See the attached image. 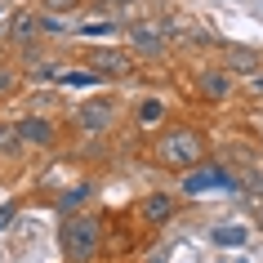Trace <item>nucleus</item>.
<instances>
[{
    "mask_svg": "<svg viewBox=\"0 0 263 263\" xmlns=\"http://www.w3.org/2000/svg\"><path fill=\"white\" fill-rule=\"evenodd\" d=\"M152 161L170 174H183V170L210 161V139L196 125H161L152 139Z\"/></svg>",
    "mask_w": 263,
    "mask_h": 263,
    "instance_id": "nucleus-1",
    "label": "nucleus"
},
{
    "mask_svg": "<svg viewBox=\"0 0 263 263\" xmlns=\"http://www.w3.org/2000/svg\"><path fill=\"white\" fill-rule=\"evenodd\" d=\"M103 246H107V219H103V214H94V210L63 214V223H58V250H63V259L98 263Z\"/></svg>",
    "mask_w": 263,
    "mask_h": 263,
    "instance_id": "nucleus-2",
    "label": "nucleus"
},
{
    "mask_svg": "<svg viewBox=\"0 0 263 263\" xmlns=\"http://www.w3.org/2000/svg\"><path fill=\"white\" fill-rule=\"evenodd\" d=\"M179 187H183V196H205V192H232L236 179L219 165V161H201V165H192V170L179 174Z\"/></svg>",
    "mask_w": 263,
    "mask_h": 263,
    "instance_id": "nucleus-3",
    "label": "nucleus"
},
{
    "mask_svg": "<svg viewBox=\"0 0 263 263\" xmlns=\"http://www.w3.org/2000/svg\"><path fill=\"white\" fill-rule=\"evenodd\" d=\"M111 125H116V98L111 94H98V98H85L81 107H76V129L81 134H107Z\"/></svg>",
    "mask_w": 263,
    "mask_h": 263,
    "instance_id": "nucleus-4",
    "label": "nucleus"
},
{
    "mask_svg": "<svg viewBox=\"0 0 263 263\" xmlns=\"http://www.w3.org/2000/svg\"><path fill=\"white\" fill-rule=\"evenodd\" d=\"M125 41H129V54L134 58H156V54H165L170 31H165L161 18H156V23H129V27H125Z\"/></svg>",
    "mask_w": 263,
    "mask_h": 263,
    "instance_id": "nucleus-5",
    "label": "nucleus"
},
{
    "mask_svg": "<svg viewBox=\"0 0 263 263\" xmlns=\"http://www.w3.org/2000/svg\"><path fill=\"white\" fill-rule=\"evenodd\" d=\"M85 67L98 71L103 81L107 76H129L134 71V54L129 49H116V45H98V49H85Z\"/></svg>",
    "mask_w": 263,
    "mask_h": 263,
    "instance_id": "nucleus-6",
    "label": "nucleus"
},
{
    "mask_svg": "<svg viewBox=\"0 0 263 263\" xmlns=\"http://www.w3.org/2000/svg\"><path fill=\"white\" fill-rule=\"evenodd\" d=\"M5 41L18 45L23 54H31L41 45V9H14L9 23H5Z\"/></svg>",
    "mask_w": 263,
    "mask_h": 263,
    "instance_id": "nucleus-7",
    "label": "nucleus"
},
{
    "mask_svg": "<svg viewBox=\"0 0 263 263\" xmlns=\"http://www.w3.org/2000/svg\"><path fill=\"white\" fill-rule=\"evenodd\" d=\"M179 210H183V201L174 192H147L139 201V223H143V228H165Z\"/></svg>",
    "mask_w": 263,
    "mask_h": 263,
    "instance_id": "nucleus-8",
    "label": "nucleus"
},
{
    "mask_svg": "<svg viewBox=\"0 0 263 263\" xmlns=\"http://www.w3.org/2000/svg\"><path fill=\"white\" fill-rule=\"evenodd\" d=\"M14 129H18V139H23V147H54L58 143V125L49 121V116H41V111L18 116Z\"/></svg>",
    "mask_w": 263,
    "mask_h": 263,
    "instance_id": "nucleus-9",
    "label": "nucleus"
},
{
    "mask_svg": "<svg viewBox=\"0 0 263 263\" xmlns=\"http://www.w3.org/2000/svg\"><path fill=\"white\" fill-rule=\"evenodd\" d=\"M192 85H196V94L205 98V103H228L232 89H236V76H232V71H223V67H201L192 76Z\"/></svg>",
    "mask_w": 263,
    "mask_h": 263,
    "instance_id": "nucleus-10",
    "label": "nucleus"
},
{
    "mask_svg": "<svg viewBox=\"0 0 263 263\" xmlns=\"http://www.w3.org/2000/svg\"><path fill=\"white\" fill-rule=\"evenodd\" d=\"M223 71H232V76H250L254 67H263V54L254 45H223V58H219Z\"/></svg>",
    "mask_w": 263,
    "mask_h": 263,
    "instance_id": "nucleus-11",
    "label": "nucleus"
},
{
    "mask_svg": "<svg viewBox=\"0 0 263 263\" xmlns=\"http://www.w3.org/2000/svg\"><path fill=\"white\" fill-rule=\"evenodd\" d=\"M94 192H98L94 183H89V179H81V183H71L67 192H63V196L54 201V210H58V214H76V210H85L89 201H94Z\"/></svg>",
    "mask_w": 263,
    "mask_h": 263,
    "instance_id": "nucleus-12",
    "label": "nucleus"
},
{
    "mask_svg": "<svg viewBox=\"0 0 263 263\" xmlns=\"http://www.w3.org/2000/svg\"><path fill=\"white\" fill-rule=\"evenodd\" d=\"M165 116H170V103L165 98H143L139 107H134V121L143 125V129H161V125H165Z\"/></svg>",
    "mask_w": 263,
    "mask_h": 263,
    "instance_id": "nucleus-13",
    "label": "nucleus"
},
{
    "mask_svg": "<svg viewBox=\"0 0 263 263\" xmlns=\"http://www.w3.org/2000/svg\"><path fill=\"white\" fill-rule=\"evenodd\" d=\"M210 241H214V246H246L250 232L241 228V223H232V228H214V232H210Z\"/></svg>",
    "mask_w": 263,
    "mask_h": 263,
    "instance_id": "nucleus-14",
    "label": "nucleus"
},
{
    "mask_svg": "<svg viewBox=\"0 0 263 263\" xmlns=\"http://www.w3.org/2000/svg\"><path fill=\"white\" fill-rule=\"evenodd\" d=\"M0 156H23V139H18V129L14 125H0Z\"/></svg>",
    "mask_w": 263,
    "mask_h": 263,
    "instance_id": "nucleus-15",
    "label": "nucleus"
},
{
    "mask_svg": "<svg viewBox=\"0 0 263 263\" xmlns=\"http://www.w3.org/2000/svg\"><path fill=\"white\" fill-rule=\"evenodd\" d=\"M18 89V67H9L5 58H0V98H9Z\"/></svg>",
    "mask_w": 263,
    "mask_h": 263,
    "instance_id": "nucleus-16",
    "label": "nucleus"
},
{
    "mask_svg": "<svg viewBox=\"0 0 263 263\" xmlns=\"http://www.w3.org/2000/svg\"><path fill=\"white\" fill-rule=\"evenodd\" d=\"M81 5H85V0H41V9H45V14H63V18L76 14Z\"/></svg>",
    "mask_w": 263,
    "mask_h": 263,
    "instance_id": "nucleus-17",
    "label": "nucleus"
},
{
    "mask_svg": "<svg viewBox=\"0 0 263 263\" xmlns=\"http://www.w3.org/2000/svg\"><path fill=\"white\" fill-rule=\"evenodd\" d=\"M241 89H246L250 98H263V67H254L250 76H241Z\"/></svg>",
    "mask_w": 263,
    "mask_h": 263,
    "instance_id": "nucleus-18",
    "label": "nucleus"
},
{
    "mask_svg": "<svg viewBox=\"0 0 263 263\" xmlns=\"http://www.w3.org/2000/svg\"><path fill=\"white\" fill-rule=\"evenodd\" d=\"M81 36L98 41V36H116V23H81Z\"/></svg>",
    "mask_w": 263,
    "mask_h": 263,
    "instance_id": "nucleus-19",
    "label": "nucleus"
},
{
    "mask_svg": "<svg viewBox=\"0 0 263 263\" xmlns=\"http://www.w3.org/2000/svg\"><path fill=\"white\" fill-rule=\"evenodd\" d=\"M14 214H18V205H14V201H9V205H0V232L9 228V219H14Z\"/></svg>",
    "mask_w": 263,
    "mask_h": 263,
    "instance_id": "nucleus-20",
    "label": "nucleus"
},
{
    "mask_svg": "<svg viewBox=\"0 0 263 263\" xmlns=\"http://www.w3.org/2000/svg\"><path fill=\"white\" fill-rule=\"evenodd\" d=\"M103 5H134V0H103Z\"/></svg>",
    "mask_w": 263,
    "mask_h": 263,
    "instance_id": "nucleus-21",
    "label": "nucleus"
},
{
    "mask_svg": "<svg viewBox=\"0 0 263 263\" xmlns=\"http://www.w3.org/2000/svg\"><path fill=\"white\" fill-rule=\"evenodd\" d=\"M67 263H71V259H67Z\"/></svg>",
    "mask_w": 263,
    "mask_h": 263,
    "instance_id": "nucleus-22",
    "label": "nucleus"
}]
</instances>
